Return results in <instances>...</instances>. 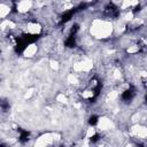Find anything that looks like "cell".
<instances>
[{
	"label": "cell",
	"mask_w": 147,
	"mask_h": 147,
	"mask_svg": "<svg viewBox=\"0 0 147 147\" xmlns=\"http://www.w3.org/2000/svg\"><path fill=\"white\" fill-rule=\"evenodd\" d=\"M17 131H20V137H18V140H20L22 144L28 142L29 137H30V132H29V131H26V130H23V129H21V127H18V129H17Z\"/></svg>",
	"instance_id": "5b68a950"
},
{
	"label": "cell",
	"mask_w": 147,
	"mask_h": 147,
	"mask_svg": "<svg viewBox=\"0 0 147 147\" xmlns=\"http://www.w3.org/2000/svg\"><path fill=\"white\" fill-rule=\"evenodd\" d=\"M145 100H146V102H147V94H146V96H145Z\"/></svg>",
	"instance_id": "4fadbf2b"
},
{
	"label": "cell",
	"mask_w": 147,
	"mask_h": 147,
	"mask_svg": "<svg viewBox=\"0 0 147 147\" xmlns=\"http://www.w3.org/2000/svg\"><path fill=\"white\" fill-rule=\"evenodd\" d=\"M137 147H142V145H137Z\"/></svg>",
	"instance_id": "7c38bea8"
},
{
	"label": "cell",
	"mask_w": 147,
	"mask_h": 147,
	"mask_svg": "<svg viewBox=\"0 0 147 147\" xmlns=\"http://www.w3.org/2000/svg\"><path fill=\"white\" fill-rule=\"evenodd\" d=\"M26 46H28V44L23 40V38L22 37H16V45H15V52L17 53V54H22L24 51H25V48H26Z\"/></svg>",
	"instance_id": "6da1fadb"
},
{
	"label": "cell",
	"mask_w": 147,
	"mask_h": 147,
	"mask_svg": "<svg viewBox=\"0 0 147 147\" xmlns=\"http://www.w3.org/2000/svg\"><path fill=\"white\" fill-rule=\"evenodd\" d=\"M21 37L23 38V40H24L28 45H30V44L36 42V41L39 39L40 34H37V33H22Z\"/></svg>",
	"instance_id": "7a4b0ae2"
},
{
	"label": "cell",
	"mask_w": 147,
	"mask_h": 147,
	"mask_svg": "<svg viewBox=\"0 0 147 147\" xmlns=\"http://www.w3.org/2000/svg\"><path fill=\"white\" fill-rule=\"evenodd\" d=\"M64 46L65 47H69V48H72L76 46V36H71L69 34V37L65 39L64 41Z\"/></svg>",
	"instance_id": "8992f818"
},
{
	"label": "cell",
	"mask_w": 147,
	"mask_h": 147,
	"mask_svg": "<svg viewBox=\"0 0 147 147\" xmlns=\"http://www.w3.org/2000/svg\"><path fill=\"white\" fill-rule=\"evenodd\" d=\"M140 8H141V7H140V5H137V6L133 8V10H132V11H133V14H136L137 11H139V10H140Z\"/></svg>",
	"instance_id": "8fae6325"
},
{
	"label": "cell",
	"mask_w": 147,
	"mask_h": 147,
	"mask_svg": "<svg viewBox=\"0 0 147 147\" xmlns=\"http://www.w3.org/2000/svg\"><path fill=\"white\" fill-rule=\"evenodd\" d=\"M0 147H5V146H3V145H1V146H0Z\"/></svg>",
	"instance_id": "5bb4252c"
},
{
	"label": "cell",
	"mask_w": 147,
	"mask_h": 147,
	"mask_svg": "<svg viewBox=\"0 0 147 147\" xmlns=\"http://www.w3.org/2000/svg\"><path fill=\"white\" fill-rule=\"evenodd\" d=\"M1 108H2L3 110H7V109L9 108V105L3 100V101H1Z\"/></svg>",
	"instance_id": "30bf717a"
},
{
	"label": "cell",
	"mask_w": 147,
	"mask_h": 147,
	"mask_svg": "<svg viewBox=\"0 0 147 147\" xmlns=\"http://www.w3.org/2000/svg\"><path fill=\"white\" fill-rule=\"evenodd\" d=\"M78 30H79V25H78V24H74V25L71 26L70 34H71V36H76V33L78 32Z\"/></svg>",
	"instance_id": "ba28073f"
},
{
	"label": "cell",
	"mask_w": 147,
	"mask_h": 147,
	"mask_svg": "<svg viewBox=\"0 0 147 147\" xmlns=\"http://www.w3.org/2000/svg\"><path fill=\"white\" fill-rule=\"evenodd\" d=\"M75 13H76V8H74V9H70V10L65 11L64 14H62V16H61V20H60V24H64V23L69 22V21L71 20L72 15H74Z\"/></svg>",
	"instance_id": "277c9868"
},
{
	"label": "cell",
	"mask_w": 147,
	"mask_h": 147,
	"mask_svg": "<svg viewBox=\"0 0 147 147\" xmlns=\"http://www.w3.org/2000/svg\"><path fill=\"white\" fill-rule=\"evenodd\" d=\"M134 94H136L134 87H133V86H130L127 90H125V91L122 93V99H123L124 101H131V100L133 99Z\"/></svg>",
	"instance_id": "3957f363"
},
{
	"label": "cell",
	"mask_w": 147,
	"mask_h": 147,
	"mask_svg": "<svg viewBox=\"0 0 147 147\" xmlns=\"http://www.w3.org/2000/svg\"><path fill=\"white\" fill-rule=\"evenodd\" d=\"M99 139H100V136H99L98 133H95V134H93V136L90 138V141H91L92 144H94V142H96Z\"/></svg>",
	"instance_id": "9c48e42d"
},
{
	"label": "cell",
	"mask_w": 147,
	"mask_h": 147,
	"mask_svg": "<svg viewBox=\"0 0 147 147\" xmlns=\"http://www.w3.org/2000/svg\"><path fill=\"white\" fill-rule=\"evenodd\" d=\"M98 121H99V117L95 116V115H93V116H91V117L88 118V124L92 125V126H94V125H96Z\"/></svg>",
	"instance_id": "52a82bcc"
}]
</instances>
